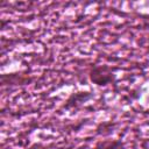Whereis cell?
Instances as JSON below:
<instances>
[{"instance_id": "obj_1", "label": "cell", "mask_w": 149, "mask_h": 149, "mask_svg": "<svg viewBox=\"0 0 149 149\" xmlns=\"http://www.w3.org/2000/svg\"><path fill=\"white\" fill-rule=\"evenodd\" d=\"M88 76L90 80L98 86H106L116 79V74L108 65H94Z\"/></svg>"}, {"instance_id": "obj_2", "label": "cell", "mask_w": 149, "mask_h": 149, "mask_svg": "<svg viewBox=\"0 0 149 149\" xmlns=\"http://www.w3.org/2000/svg\"><path fill=\"white\" fill-rule=\"evenodd\" d=\"M92 98V94L90 92H77V93H73L69 99L68 101L65 102V108L66 109H70V108H73V107H77L79 105H81L83 102L87 101L88 99Z\"/></svg>"}]
</instances>
